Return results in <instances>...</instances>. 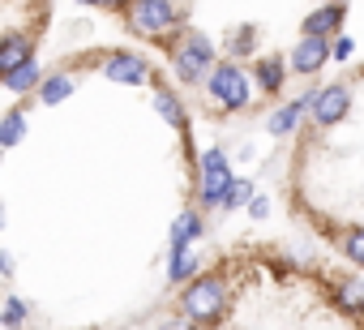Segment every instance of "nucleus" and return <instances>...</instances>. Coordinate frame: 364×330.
<instances>
[{
  "label": "nucleus",
  "mask_w": 364,
  "mask_h": 330,
  "mask_svg": "<svg viewBox=\"0 0 364 330\" xmlns=\"http://www.w3.org/2000/svg\"><path fill=\"white\" fill-rule=\"evenodd\" d=\"M202 236V223H198V215H180L176 219V228H171V249H185L189 240H198Z\"/></svg>",
  "instance_id": "4468645a"
},
{
  "label": "nucleus",
  "mask_w": 364,
  "mask_h": 330,
  "mask_svg": "<svg viewBox=\"0 0 364 330\" xmlns=\"http://www.w3.org/2000/svg\"><path fill=\"white\" fill-rule=\"evenodd\" d=\"M232 168H228V159L219 150H206L202 154V202L206 206H223L228 193H232Z\"/></svg>",
  "instance_id": "20e7f679"
},
{
  "label": "nucleus",
  "mask_w": 364,
  "mask_h": 330,
  "mask_svg": "<svg viewBox=\"0 0 364 330\" xmlns=\"http://www.w3.org/2000/svg\"><path fill=\"white\" fill-rule=\"evenodd\" d=\"M26 60H35V43L26 35H5V43H0V73H14Z\"/></svg>",
  "instance_id": "6e6552de"
},
{
  "label": "nucleus",
  "mask_w": 364,
  "mask_h": 330,
  "mask_svg": "<svg viewBox=\"0 0 364 330\" xmlns=\"http://www.w3.org/2000/svg\"><path fill=\"white\" fill-rule=\"evenodd\" d=\"M171 60H176V73L185 78V82H198V78H206V69H210V60H215V48H210L206 35L185 31V39L176 43Z\"/></svg>",
  "instance_id": "f257e3e1"
},
{
  "label": "nucleus",
  "mask_w": 364,
  "mask_h": 330,
  "mask_svg": "<svg viewBox=\"0 0 364 330\" xmlns=\"http://www.w3.org/2000/svg\"><path fill=\"white\" fill-rule=\"evenodd\" d=\"M347 103H351V90H347L343 82H334V86L317 90V103H313V120H317V124H334V120H343Z\"/></svg>",
  "instance_id": "423d86ee"
},
{
  "label": "nucleus",
  "mask_w": 364,
  "mask_h": 330,
  "mask_svg": "<svg viewBox=\"0 0 364 330\" xmlns=\"http://www.w3.org/2000/svg\"><path fill=\"white\" fill-rule=\"evenodd\" d=\"M107 5L112 9H124V5H137V0H107Z\"/></svg>",
  "instance_id": "a878e982"
},
{
  "label": "nucleus",
  "mask_w": 364,
  "mask_h": 330,
  "mask_svg": "<svg viewBox=\"0 0 364 330\" xmlns=\"http://www.w3.org/2000/svg\"><path fill=\"white\" fill-rule=\"evenodd\" d=\"M133 26L141 35H163L176 26V5L171 0H137L133 5Z\"/></svg>",
  "instance_id": "39448f33"
},
{
  "label": "nucleus",
  "mask_w": 364,
  "mask_h": 330,
  "mask_svg": "<svg viewBox=\"0 0 364 330\" xmlns=\"http://www.w3.org/2000/svg\"><path fill=\"white\" fill-rule=\"evenodd\" d=\"M154 107H159V112H163V116H167L171 124H185V112H180V103H176V99H171L167 90H159V99H154Z\"/></svg>",
  "instance_id": "a211bd4d"
},
{
  "label": "nucleus",
  "mask_w": 364,
  "mask_h": 330,
  "mask_svg": "<svg viewBox=\"0 0 364 330\" xmlns=\"http://www.w3.org/2000/svg\"><path fill=\"white\" fill-rule=\"evenodd\" d=\"M338 26H343V9H338V5H326V9H317V14L304 18V35H317V39H326V35L338 31Z\"/></svg>",
  "instance_id": "9b49d317"
},
{
  "label": "nucleus",
  "mask_w": 364,
  "mask_h": 330,
  "mask_svg": "<svg viewBox=\"0 0 364 330\" xmlns=\"http://www.w3.org/2000/svg\"><path fill=\"white\" fill-rule=\"evenodd\" d=\"M330 56H334V48H326V39L304 35V39L296 43V52H291V69H296V73H317Z\"/></svg>",
  "instance_id": "0eeeda50"
},
{
  "label": "nucleus",
  "mask_w": 364,
  "mask_h": 330,
  "mask_svg": "<svg viewBox=\"0 0 364 330\" xmlns=\"http://www.w3.org/2000/svg\"><path fill=\"white\" fill-rule=\"evenodd\" d=\"M347 257H351L355 266H364V228L347 232Z\"/></svg>",
  "instance_id": "6ab92c4d"
},
{
  "label": "nucleus",
  "mask_w": 364,
  "mask_h": 330,
  "mask_svg": "<svg viewBox=\"0 0 364 330\" xmlns=\"http://www.w3.org/2000/svg\"><path fill=\"white\" fill-rule=\"evenodd\" d=\"M22 317H26V304H22V300H9V304H5V326H18Z\"/></svg>",
  "instance_id": "412c9836"
},
{
  "label": "nucleus",
  "mask_w": 364,
  "mask_h": 330,
  "mask_svg": "<svg viewBox=\"0 0 364 330\" xmlns=\"http://www.w3.org/2000/svg\"><path fill=\"white\" fill-rule=\"evenodd\" d=\"M351 52H355V48H351V39H347V35H343V39H334V60H347Z\"/></svg>",
  "instance_id": "4be33fe9"
},
{
  "label": "nucleus",
  "mask_w": 364,
  "mask_h": 330,
  "mask_svg": "<svg viewBox=\"0 0 364 330\" xmlns=\"http://www.w3.org/2000/svg\"><path fill=\"white\" fill-rule=\"evenodd\" d=\"M210 95H215L228 112H240L253 90H249V78H245L240 65H219V69H210Z\"/></svg>",
  "instance_id": "7ed1b4c3"
},
{
  "label": "nucleus",
  "mask_w": 364,
  "mask_h": 330,
  "mask_svg": "<svg viewBox=\"0 0 364 330\" xmlns=\"http://www.w3.org/2000/svg\"><path fill=\"white\" fill-rule=\"evenodd\" d=\"M249 211H253V215H257V219H262V215H266V211H270V206H266V202H262V198H253V202H249Z\"/></svg>",
  "instance_id": "393cba45"
},
{
  "label": "nucleus",
  "mask_w": 364,
  "mask_h": 330,
  "mask_svg": "<svg viewBox=\"0 0 364 330\" xmlns=\"http://www.w3.org/2000/svg\"><path fill=\"white\" fill-rule=\"evenodd\" d=\"M103 73H107L112 82H133V86H137V82L146 78V60H141V56H112V60L103 65Z\"/></svg>",
  "instance_id": "9d476101"
},
{
  "label": "nucleus",
  "mask_w": 364,
  "mask_h": 330,
  "mask_svg": "<svg viewBox=\"0 0 364 330\" xmlns=\"http://www.w3.org/2000/svg\"><path fill=\"white\" fill-rule=\"evenodd\" d=\"M343 300H347L351 309H360V304H364V296H360V287H347V292H343Z\"/></svg>",
  "instance_id": "b1692460"
},
{
  "label": "nucleus",
  "mask_w": 364,
  "mask_h": 330,
  "mask_svg": "<svg viewBox=\"0 0 364 330\" xmlns=\"http://www.w3.org/2000/svg\"><path fill=\"white\" fill-rule=\"evenodd\" d=\"M223 304H228L223 279H198V283L185 292V313H189L193 321H215V317L223 313Z\"/></svg>",
  "instance_id": "f03ea898"
},
{
  "label": "nucleus",
  "mask_w": 364,
  "mask_h": 330,
  "mask_svg": "<svg viewBox=\"0 0 364 330\" xmlns=\"http://www.w3.org/2000/svg\"><path fill=\"white\" fill-rule=\"evenodd\" d=\"M198 270V257H193V249L185 245V249H171V262H167V275H171V283H180V279H189Z\"/></svg>",
  "instance_id": "ddd939ff"
},
{
  "label": "nucleus",
  "mask_w": 364,
  "mask_h": 330,
  "mask_svg": "<svg viewBox=\"0 0 364 330\" xmlns=\"http://www.w3.org/2000/svg\"><path fill=\"white\" fill-rule=\"evenodd\" d=\"M22 133H26L22 112H9V116H5V129H0V146H18V142H22Z\"/></svg>",
  "instance_id": "f3484780"
},
{
  "label": "nucleus",
  "mask_w": 364,
  "mask_h": 330,
  "mask_svg": "<svg viewBox=\"0 0 364 330\" xmlns=\"http://www.w3.org/2000/svg\"><path fill=\"white\" fill-rule=\"evenodd\" d=\"M249 198H253V185H249V181H236V185H232V193H228V202H223V206H245V202H249Z\"/></svg>",
  "instance_id": "aec40b11"
},
{
  "label": "nucleus",
  "mask_w": 364,
  "mask_h": 330,
  "mask_svg": "<svg viewBox=\"0 0 364 330\" xmlns=\"http://www.w3.org/2000/svg\"><path fill=\"white\" fill-rule=\"evenodd\" d=\"M5 86H9L14 95H26L31 86H39V60H26L22 69H14V73H5Z\"/></svg>",
  "instance_id": "f8f14e48"
},
{
  "label": "nucleus",
  "mask_w": 364,
  "mask_h": 330,
  "mask_svg": "<svg viewBox=\"0 0 364 330\" xmlns=\"http://www.w3.org/2000/svg\"><path fill=\"white\" fill-rule=\"evenodd\" d=\"M73 95V82L60 73V78H52V82H43V90H39V99L43 103H60V99H69Z\"/></svg>",
  "instance_id": "dca6fc26"
},
{
  "label": "nucleus",
  "mask_w": 364,
  "mask_h": 330,
  "mask_svg": "<svg viewBox=\"0 0 364 330\" xmlns=\"http://www.w3.org/2000/svg\"><path fill=\"white\" fill-rule=\"evenodd\" d=\"M313 103H317V95H304V99H296V103H287V107H279V112H274V116L266 120V129H270L274 137H283V133H291V129L300 124V116H304V112H309Z\"/></svg>",
  "instance_id": "1a4fd4ad"
},
{
  "label": "nucleus",
  "mask_w": 364,
  "mask_h": 330,
  "mask_svg": "<svg viewBox=\"0 0 364 330\" xmlns=\"http://www.w3.org/2000/svg\"><path fill=\"white\" fill-rule=\"evenodd\" d=\"M257 82H262V90H279L283 86V60H274V56H266L262 65H257Z\"/></svg>",
  "instance_id": "2eb2a0df"
},
{
  "label": "nucleus",
  "mask_w": 364,
  "mask_h": 330,
  "mask_svg": "<svg viewBox=\"0 0 364 330\" xmlns=\"http://www.w3.org/2000/svg\"><path fill=\"white\" fill-rule=\"evenodd\" d=\"M159 330H193V326H189V321H185V317H167V321H163V326H159Z\"/></svg>",
  "instance_id": "5701e85b"
},
{
  "label": "nucleus",
  "mask_w": 364,
  "mask_h": 330,
  "mask_svg": "<svg viewBox=\"0 0 364 330\" xmlns=\"http://www.w3.org/2000/svg\"><path fill=\"white\" fill-rule=\"evenodd\" d=\"M82 5H107V0H82Z\"/></svg>",
  "instance_id": "bb28decb"
}]
</instances>
